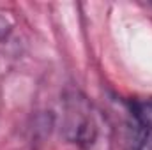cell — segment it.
<instances>
[{
	"label": "cell",
	"mask_w": 152,
	"mask_h": 150,
	"mask_svg": "<svg viewBox=\"0 0 152 150\" xmlns=\"http://www.w3.org/2000/svg\"><path fill=\"white\" fill-rule=\"evenodd\" d=\"M66 136L81 150H112V129L87 97L71 94L66 99Z\"/></svg>",
	"instance_id": "1"
},
{
	"label": "cell",
	"mask_w": 152,
	"mask_h": 150,
	"mask_svg": "<svg viewBox=\"0 0 152 150\" xmlns=\"http://www.w3.org/2000/svg\"><path fill=\"white\" fill-rule=\"evenodd\" d=\"M131 113L136 124L145 131L147 138L152 140V97L136 99L131 103Z\"/></svg>",
	"instance_id": "2"
},
{
	"label": "cell",
	"mask_w": 152,
	"mask_h": 150,
	"mask_svg": "<svg viewBox=\"0 0 152 150\" xmlns=\"http://www.w3.org/2000/svg\"><path fill=\"white\" fill-rule=\"evenodd\" d=\"M138 150H152V140L151 138H145L142 141V145L138 147Z\"/></svg>",
	"instance_id": "3"
}]
</instances>
